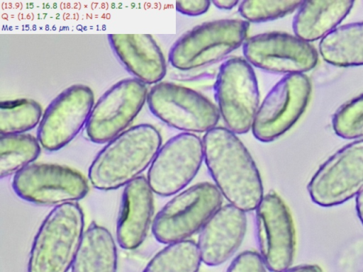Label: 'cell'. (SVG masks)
Segmentation results:
<instances>
[{
  "mask_svg": "<svg viewBox=\"0 0 363 272\" xmlns=\"http://www.w3.org/2000/svg\"><path fill=\"white\" fill-rule=\"evenodd\" d=\"M204 162L223 197L245 211L255 210L264 196L259 169L238 135L216 126L202 137Z\"/></svg>",
  "mask_w": 363,
  "mask_h": 272,
  "instance_id": "1",
  "label": "cell"
},
{
  "mask_svg": "<svg viewBox=\"0 0 363 272\" xmlns=\"http://www.w3.org/2000/svg\"><path fill=\"white\" fill-rule=\"evenodd\" d=\"M162 142L160 131L151 124L130 127L98 152L89 167V182L100 191L125 186L150 167Z\"/></svg>",
  "mask_w": 363,
  "mask_h": 272,
  "instance_id": "2",
  "label": "cell"
},
{
  "mask_svg": "<svg viewBox=\"0 0 363 272\" xmlns=\"http://www.w3.org/2000/svg\"><path fill=\"white\" fill-rule=\"evenodd\" d=\"M250 23L242 18L206 21L184 33L168 54L178 71L201 69L225 61L248 38Z\"/></svg>",
  "mask_w": 363,
  "mask_h": 272,
  "instance_id": "3",
  "label": "cell"
},
{
  "mask_svg": "<svg viewBox=\"0 0 363 272\" xmlns=\"http://www.w3.org/2000/svg\"><path fill=\"white\" fill-rule=\"evenodd\" d=\"M84 232V215L77 203L50 211L34 237L27 272H68Z\"/></svg>",
  "mask_w": 363,
  "mask_h": 272,
  "instance_id": "4",
  "label": "cell"
},
{
  "mask_svg": "<svg viewBox=\"0 0 363 272\" xmlns=\"http://www.w3.org/2000/svg\"><path fill=\"white\" fill-rule=\"evenodd\" d=\"M213 95L226 128L236 135L251 130L260 104L259 91L253 67L243 57H230L220 64Z\"/></svg>",
  "mask_w": 363,
  "mask_h": 272,
  "instance_id": "5",
  "label": "cell"
},
{
  "mask_svg": "<svg viewBox=\"0 0 363 272\" xmlns=\"http://www.w3.org/2000/svg\"><path fill=\"white\" fill-rule=\"evenodd\" d=\"M223 196L210 182H201L177 193L157 213L152 233L160 243L188 239L201 231L222 206Z\"/></svg>",
  "mask_w": 363,
  "mask_h": 272,
  "instance_id": "6",
  "label": "cell"
},
{
  "mask_svg": "<svg viewBox=\"0 0 363 272\" xmlns=\"http://www.w3.org/2000/svg\"><path fill=\"white\" fill-rule=\"evenodd\" d=\"M147 104L152 114L181 132L206 133L220 117L216 103L184 85L160 81L148 90Z\"/></svg>",
  "mask_w": 363,
  "mask_h": 272,
  "instance_id": "7",
  "label": "cell"
},
{
  "mask_svg": "<svg viewBox=\"0 0 363 272\" xmlns=\"http://www.w3.org/2000/svg\"><path fill=\"white\" fill-rule=\"evenodd\" d=\"M311 91L305 74L282 76L260 102L251 129L254 137L268 143L284 135L305 111Z\"/></svg>",
  "mask_w": 363,
  "mask_h": 272,
  "instance_id": "8",
  "label": "cell"
},
{
  "mask_svg": "<svg viewBox=\"0 0 363 272\" xmlns=\"http://www.w3.org/2000/svg\"><path fill=\"white\" fill-rule=\"evenodd\" d=\"M12 188L21 199L40 206L77 203L88 193L86 178L69 166L33 163L16 174Z\"/></svg>",
  "mask_w": 363,
  "mask_h": 272,
  "instance_id": "9",
  "label": "cell"
},
{
  "mask_svg": "<svg viewBox=\"0 0 363 272\" xmlns=\"http://www.w3.org/2000/svg\"><path fill=\"white\" fill-rule=\"evenodd\" d=\"M307 191L311 200L324 208L341 205L363 191V139L345 145L324 162Z\"/></svg>",
  "mask_w": 363,
  "mask_h": 272,
  "instance_id": "10",
  "label": "cell"
},
{
  "mask_svg": "<svg viewBox=\"0 0 363 272\" xmlns=\"http://www.w3.org/2000/svg\"><path fill=\"white\" fill-rule=\"evenodd\" d=\"M243 57L264 72L286 76L305 74L318 61L316 49L294 34L280 31L248 37L242 46Z\"/></svg>",
  "mask_w": 363,
  "mask_h": 272,
  "instance_id": "11",
  "label": "cell"
},
{
  "mask_svg": "<svg viewBox=\"0 0 363 272\" xmlns=\"http://www.w3.org/2000/svg\"><path fill=\"white\" fill-rule=\"evenodd\" d=\"M203 162L202 139L196 134L179 132L161 146L148 168L147 182L158 196L175 195L194 178Z\"/></svg>",
  "mask_w": 363,
  "mask_h": 272,
  "instance_id": "12",
  "label": "cell"
},
{
  "mask_svg": "<svg viewBox=\"0 0 363 272\" xmlns=\"http://www.w3.org/2000/svg\"><path fill=\"white\" fill-rule=\"evenodd\" d=\"M147 86L134 78L112 85L94 105L85 127L89 140L106 144L129 128L147 103Z\"/></svg>",
  "mask_w": 363,
  "mask_h": 272,
  "instance_id": "13",
  "label": "cell"
},
{
  "mask_svg": "<svg viewBox=\"0 0 363 272\" xmlns=\"http://www.w3.org/2000/svg\"><path fill=\"white\" fill-rule=\"evenodd\" d=\"M259 254L267 270L284 272L293 263L296 233L289 209L275 191L264 195L255 209Z\"/></svg>",
  "mask_w": 363,
  "mask_h": 272,
  "instance_id": "14",
  "label": "cell"
},
{
  "mask_svg": "<svg viewBox=\"0 0 363 272\" xmlns=\"http://www.w3.org/2000/svg\"><path fill=\"white\" fill-rule=\"evenodd\" d=\"M92 89L82 84L71 85L47 106L37 129L41 147L55 152L67 145L86 127L92 108Z\"/></svg>",
  "mask_w": 363,
  "mask_h": 272,
  "instance_id": "15",
  "label": "cell"
},
{
  "mask_svg": "<svg viewBox=\"0 0 363 272\" xmlns=\"http://www.w3.org/2000/svg\"><path fill=\"white\" fill-rule=\"evenodd\" d=\"M245 212L229 203L222 205L207 221L199 232L197 242L204 264L221 265L237 251L247 231Z\"/></svg>",
  "mask_w": 363,
  "mask_h": 272,
  "instance_id": "16",
  "label": "cell"
},
{
  "mask_svg": "<svg viewBox=\"0 0 363 272\" xmlns=\"http://www.w3.org/2000/svg\"><path fill=\"white\" fill-rule=\"evenodd\" d=\"M109 45L124 69L141 83L155 85L164 78L167 62L150 34H108Z\"/></svg>",
  "mask_w": 363,
  "mask_h": 272,
  "instance_id": "17",
  "label": "cell"
},
{
  "mask_svg": "<svg viewBox=\"0 0 363 272\" xmlns=\"http://www.w3.org/2000/svg\"><path fill=\"white\" fill-rule=\"evenodd\" d=\"M154 213V197L147 178L140 176L123 190L116 223V239L126 250L138 248L145 239Z\"/></svg>",
  "mask_w": 363,
  "mask_h": 272,
  "instance_id": "18",
  "label": "cell"
},
{
  "mask_svg": "<svg viewBox=\"0 0 363 272\" xmlns=\"http://www.w3.org/2000/svg\"><path fill=\"white\" fill-rule=\"evenodd\" d=\"M354 4L350 0L303 1L293 18L294 34L309 43L320 40L339 26Z\"/></svg>",
  "mask_w": 363,
  "mask_h": 272,
  "instance_id": "19",
  "label": "cell"
},
{
  "mask_svg": "<svg viewBox=\"0 0 363 272\" xmlns=\"http://www.w3.org/2000/svg\"><path fill=\"white\" fill-rule=\"evenodd\" d=\"M115 240L105 227L92 222L84 230L71 272H117Z\"/></svg>",
  "mask_w": 363,
  "mask_h": 272,
  "instance_id": "20",
  "label": "cell"
},
{
  "mask_svg": "<svg viewBox=\"0 0 363 272\" xmlns=\"http://www.w3.org/2000/svg\"><path fill=\"white\" fill-rule=\"evenodd\" d=\"M318 52L333 66H363V21L337 27L320 40Z\"/></svg>",
  "mask_w": 363,
  "mask_h": 272,
  "instance_id": "21",
  "label": "cell"
},
{
  "mask_svg": "<svg viewBox=\"0 0 363 272\" xmlns=\"http://www.w3.org/2000/svg\"><path fill=\"white\" fill-rule=\"evenodd\" d=\"M37 137L22 133L0 135V177L15 175L33 164L40 154Z\"/></svg>",
  "mask_w": 363,
  "mask_h": 272,
  "instance_id": "22",
  "label": "cell"
},
{
  "mask_svg": "<svg viewBox=\"0 0 363 272\" xmlns=\"http://www.w3.org/2000/svg\"><path fill=\"white\" fill-rule=\"evenodd\" d=\"M201 262L197 244L186 239L167 244L142 272H199Z\"/></svg>",
  "mask_w": 363,
  "mask_h": 272,
  "instance_id": "23",
  "label": "cell"
},
{
  "mask_svg": "<svg viewBox=\"0 0 363 272\" xmlns=\"http://www.w3.org/2000/svg\"><path fill=\"white\" fill-rule=\"evenodd\" d=\"M42 107L28 98L2 101L0 103V135L26 133L38 126Z\"/></svg>",
  "mask_w": 363,
  "mask_h": 272,
  "instance_id": "24",
  "label": "cell"
},
{
  "mask_svg": "<svg viewBox=\"0 0 363 272\" xmlns=\"http://www.w3.org/2000/svg\"><path fill=\"white\" fill-rule=\"evenodd\" d=\"M303 1L245 0L238 5L242 19L254 23H266L284 18L296 11Z\"/></svg>",
  "mask_w": 363,
  "mask_h": 272,
  "instance_id": "25",
  "label": "cell"
},
{
  "mask_svg": "<svg viewBox=\"0 0 363 272\" xmlns=\"http://www.w3.org/2000/svg\"><path fill=\"white\" fill-rule=\"evenodd\" d=\"M335 133L345 140L363 137V94L342 105L332 118Z\"/></svg>",
  "mask_w": 363,
  "mask_h": 272,
  "instance_id": "26",
  "label": "cell"
},
{
  "mask_svg": "<svg viewBox=\"0 0 363 272\" xmlns=\"http://www.w3.org/2000/svg\"><path fill=\"white\" fill-rule=\"evenodd\" d=\"M267 269L259 254L247 250L234 258L226 272H267Z\"/></svg>",
  "mask_w": 363,
  "mask_h": 272,
  "instance_id": "27",
  "label": "cell"
},
{
  "mask_svg": "<svg viewBox=\"0 0 363 272\" xmlns=\"http://www.w3.org/2000/svg\"><path fill=\"white\" fill-rule=\"evenodd\" d=\"M211 4L207 0H187L176 2V10L185 16H199L206 13Z\"/></svg>",
  "mask_w": 363,
  "mask_h": 272,
  "instance_id": "28",
  "label": "cell"
},
{
  "mask_svg": "<svg viewBox=\"0 0 363 272\" xmlns=\"http://www.w3.org/2000/svg\"><path fill=\"white\" fill-rule=\"evenodd\" d=\"M240 2L238 0H213L211 4L220 10L229 11L238 6Z\"/></svg>",
  "mask_w": 363,
  "mask_h": 272,
  "instance_id": "29",
  "label": "cell"
},
{
  "mask_svg": "<svg viewBox=\"0 0 363 272\" xmlns=\"http://www.w3.org/2000/svg\"><path fill=\"white\" fill-rule=\"evenodd\" d=\"M284 272H323V270L316 264H303L290 267Z\"/></svg>",
  "mask_w": 363,
  "mask_h": 272,
  "instance_id": "30",
  "label": "cell"
},
{
  "mask_svg": "<svg viewBox=\"0 0 363 272\" xmlns=\"http://www.w3.org/2000/svg\"><path fill=\"white\" fill-rule=\"evenodd\" d=\"M355 208L357 215L363 225V191H362L355 198Z\"/></svg>",
  "mask_w": 363,
  "mask_h": 272,
  "instance_id": "31",
  "label": "cell"
}]
</instances>
